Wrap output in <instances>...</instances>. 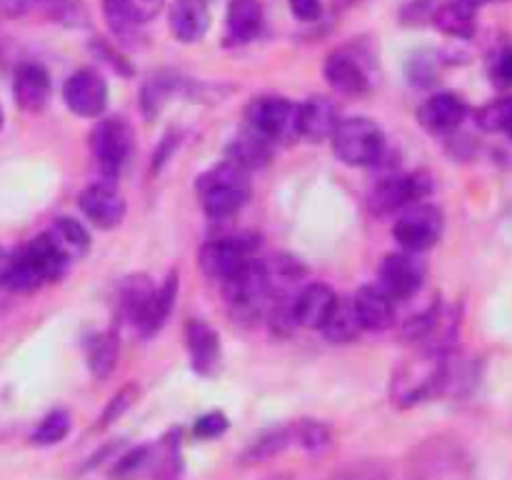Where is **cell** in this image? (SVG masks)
Instances as JSON below:
<instances>
[{"mask_svg":"<svg viewBox=\"0 0 512 480\" xmlns=\"http://www.w3.org/2000/svg\"><path fill=\"white\" fill-rule=\"evenodd\" d=\"M210 28L205 0H175L170 5V30L180 43H198Z\"/></svg>","mask_w":512,"mask_h":480,"instance_id":"cell-19","label":"cell"},{"mask_svg":"<svg viewBox=\"0 0 512 480\" xmlns=\"http://www.w3.org/2000/svg\"><path fill=\"white\" fill-rule=\"evenodd\" d=\"M118 363V338L113 333H98L88 345V365L95 378H108Z\"/></svg>","mask_w":512,"mask_h":480,"instance_id":"cell-29","label":"cell"},{"mask_svg":"<svg viewBox=\"0 0 512 480\" xmlns=\"http://www.w3.org/2000/svg\"><path fill=\"white\" fill-rule=\"evenodd\" d=\"M103 13H105V20H108V25L115 30V33H125V30L133 25L128 15H125L120 0H103Z\"/></svg>","mask_w":512,"mask_h":480,"instance_id":"cell-41","label":"cell"},{"mask_svg":"<svg viewBox=\"0 0 512 480\" xmlns=\"http://www.w3.org/2000/svg\"><path fill=\"white\" fill-rule=\"evenodd\" d=\"M395 240L410 253H420L435 245L443 235V213L435 205L413 203L400 210V218L395 220L393 228Z\"/></svg>","mask_w":512,"mask_h":480,"instance_id":"cell-6","label":"cell"},{"mask_svg":"<svg viewBox=\"0 0 512 480\" xmlns=\"http://www.w3.org/2000/svg\"><path fill=\"white\" fill-rule=\"evenodd\" d=\"M70 430V415L65 410H53V413L45 415L40 420V425L35 428L33 433V443L35 445H55L68 435Z\"/></svg>","mask_w":512,"mask_h":480,"instance_id":"cell-33","label":"cell"},{"mask_svg":"<svg viewBox=\"0 0 512 480\" xmlns=\"http://www.w3.org/2000/svg\"><path fill=\"white\" fill-rule=\"evenodd\" d=\"M90 145H93V155L100 173L113 178V175L120 173L125 160L130 158V150L135 145L133 128L123 118L100 120L95 125L93 135H90Z\"/></svg>","mask_w":512,"mask_h":480,"instance_id":"cell-7","label":"cell"},{"mask_svg":"<svg viewBox=\"0 0 512 480\" xmlns=\"http://www.w3.org/2000/svg\"><path fill=\"white\" fill-rule=\"evenodd\" d=\"M180 475V455H178V443H168L165 448V458L158 468V480H178Z\"/></svg>","mask_w":512,"mask_h":480,"instance_id":"cell-43","label":"cell"},{"mask_svg":"<svg viewBox=\"0 0 512 480\" xmlns=\"http://www.w3.org/2000/svg\"><path fill=\"white\" fill-rule=\"evenodd\" d=\"M138 395H140L138 385H135V383L123 385V388H120L118 393H115L113 398L108 400V405H105L103 415H100V428H108V425H113L115 420L123 418V415L128 413V410L135 405Z\"/></svg>","mask_w":512,"mask_h":480,"instance_id":"cell-35","label":"cell"},{"mask_svg":"<svg viewBox=\"0 0 512 480\" xmlns=\"http://www.w3.org/2000/svg\"><path fill=\"white\" fill-rule=\"evenodd\" d=\"M35 5V0H0V10H3L8 18H20V15L28 13Z\"/></svg>","mask_w":512,"mask_h":480,"instance_id":"cell-44","label":"cell"},{"mask_svg":"<svg viewBox=\"0 0 512 480\" xmlns=\"http://www.w3.org/2000/svg\"><path fill=\"white\" fill-rule=\"evenodd\" d=\"M490 80H493L498 88H510L512 85V45L498 50V55L490 63Z\"/></svg>","mask_w":512,"mask_h":480,"instance_id":"cell-38","label":"cell"},{"mask_svg":"<svg viewBox=\"0 0 512 480\" xmlns=\"http://www.w3.org/2000/svg\"><path fill=\"white\" fill-rule=\"evenodd\" d=\"M408 80L413 85H418V88H430L438 80V68H435L433 55H415L408 63Z\"/></svg>","mask_w":512,"mask_h":480,"instance_id":"cell-36","label":"cell"},{"mask_svg":"<svg viewBox=\"0 0 512 480\" xmlns=\"http://www.w3.org/2000/svg\"><path fill=\"white\" fill-rule=\"evenodd\" d=\"M253 253V238L210 240L200 250V268L208 278L225 280L233 275Z\"/></svg>","mask_w":512,"mask_h":480,"instance_id":"cell-11","label":"cell"},{"mask_svg":"<svg viewBox=\"0 0 512 480\" xmlns=\"http://www.w3.org/2000/svg\"><path fill=\"white\" fill-rule=\"evenodd\" d=\"M512 98H495L478 110V125L485 133H503L510 123Z\"/></svg>","mask_w":512,"mask_h":480,"instance_id":"cell-32","label":"cell"},{"mask_svg":"<svg viewBox=\"0 0 512 480\" xmlns=\"http://www.w3.org/2000/svg\"><path fill=\"white\" fill-rule=\"evenodd\" d=\"M65 265H68L65 255L55 248L50 235L43 233L33 243L25 245V250L18 258H13L8 285L13 290H18V293H30V290L40 288L48 280L60 278Z\"/></svg>","mask_w":512,"mask_h":480,"instance_id":"cell-3","label":"cell"},{"mask_svg":"<svg viewBox=\"0 0 512 480\" xmlns=\"http://www.w3.org/2000/svg\"><path fill=\"white\" fill-rule=\"evenodd\" d=\"M3 123H5V115H3V108H0V128H3Z\"/></svg>","mask_w":512,"mask_h":480,"instance_id":"cell-49","label":"cell"},{"mask_svg":"<svg viewBox=\"0 0 512 480\" xmlns=\"http://www.w3.org/2000/svg\"><path fill=\"white\" fill-rule=\"evenodd\" d=\"M295 438V430L293 428H273V430H265L260 438H255L250 443V448L245 450L243 460L245 463H265V460H273L275 455L283 453Z\"/></svg>","mask_w":512,"mask_h":480,"instance_id":"cell-28","label":"cell"},{"mask_svg":"<svg viewBox=\"0 0 512 480\" xmlns=\"http://www.w3.org/2000/svg\"><path fill=\"white\" fill-rule=\"evenodd\" d=\"M120 5H123L130 23L138 25V23H148V20H153L155 15L163 10L165 0H120Z\"/></svg>","mask_w":512,"mask_h":480,"instance_id":"cell-37","label":"cell"},{"mask_svg":"<svg viewBox=\"0 0 512 480\" xmlns=\"http://www.w3.org/2000/svg\"><path fill=\"white\" fill-rule=\"evenodd\" d=\"M323 335L335 345L350 343L360 335L363 330V323L358 318V310H355L353 298H338L335 300L333 310H330L328 320L323 323Z\"/></svg>","mask_w":512,"mask_h":480,"instance_id":"cell-24","label":"cell"},{"mask_svg":"<svg viewBox=\"0 0 512 480\" xmlns=\"http://www.w3.org/2000/svg\"><path fill=\"white\" fill-rule=\"evenodd\" d=\"M248 125L268 140L293 135L298 133V105L280 95H263L250 103Z\"/></svg>","mask_w":512,"mask_h":480,"instance_id":"cell-8","label":"cell"},{"mask_svg":"<svg viewBox=\"0 0 512 480\" xmlns=\"http://www.w3.org/2000/svg\"><path fill=\"white\" fill-rule=\"evenodd\" d=\"M228 155L230 160L243 165L245 170L263 168L270 160V140L263 138L260 133H255V130H245V133H240L238 138L230 143Z\"/></svg>","mask_w":512,"mask_h":480,"instance_id":"cell-26","label":"cell"},{"mask_svg":"<svg viewBox=\"0 0 512 480\" xmlns=\"http://www.w3.org/2000/svg\"><path fill=\"white\" fill-rule=\"evenodd\" d=\"M145 463H148V448H135L118 460L113 475H118V478H130V475L138 473Z\"/></svg>","mask_w":512,"mask_h":480,"instance_id":"cell-40","label":"cell"},{"mask_svg":"<svg viewBox=\"0 0 512 480\" xmlns=\"http://www.w3.org/2000/svg\"><path fill=\"white\" fill-rule=\"evenodd\" d=\"M290 10L303 23H315L323 15V0H288Z\"/></svg>","mask_w":512,"mask_h":480,"instance_id":"cell-42","label":"cell"},{"mask_svg":"<svg viewBox=\"0 0 512 480\" xmlns=\"http://www.w3.org/2000/svg\"><path fill=\"white\" fill-rule=\"evenodd\" d=\"M470 5H475V8H478V5H483V3H490V0H468Z\"/></svg>","mask_w":512,"mask_h":480,"instance_id":"cell-47","label":"cell"},{"mask_svg":"<svg viewBox=\"0 0 512 480\" xmlns=\"http://www.w3.org/2000/svg\"><path fill=\"white\" fill-rule=\"evenodd\" d=\"M80 210L95 228L110 230L123 220L125 200L120 198L118 190L108 188V185H90L80 193Z\"/></svg>","mask_w":512,"mask_h":480,"instance_id":"cell-13","label":"cell"},{"mask_svg":"<svg viewBox=\"0 0 512 480\" xmlns=\"http://www.w3.org/2000/svg\"><path fill=\"white\" fill-rule=\"evenodd\" d=\"M430 20L440 33L458 40L473 38L475 28H478V13L468 0H445V3L435 5Z\"/></svg>","mask_w":512,"mask_h":480,"instance_id":"cell-21","label":"cell"},{"mask_svg":"<svg viewBox=\"0 0 512 480\" xmlns=\"http://www.w3.org/2000/svg\"><path fill=\"white\" fill-rule=\"evenodd\" d=\"M295 438L300 440V445H303L308 453H323V450H328L330 440H333V435H330V428L325 423H318V420H303V423L295 428Z\"/></svg>","mask_w":512,"mask_h":480,"instance_id":"cell-34","label":"cell"},{"mask_svg":"<svg viewBox=\"0 0 512 480\" xmlns=\"http://www.w3.org/2000/svg\"><path fill=\"white\" fill-rule=\"evenodd\" d=\"M10 265H13V258L0 248V288L8 285V275H10Z\"/></svg>","mask_w":512,"mask_h":480,"instance_id":"cell-45","label":"cell"},{"mask_svg":"<svg viewBox=\"0 0 512 480\" xmlns=\"http://www.w3.org/2000/svg\"><path fill=\"white\" fill-rule=\"evenodd\" d=\"M185 343H188L193 368L203 375L215 373L220 363V335L205 320H188Z\"/></svg>","mask_w":512,"mask_h":480,"instance_id":"cell-18","label":"cell"},{"mask_svg":"<svg viewBox=\"0 0 512 480\" xmlns=\"http://www.w3.org/2000/svg\"><path fill=\"white\" fill-rule=\"evenodd\" d=\"M430 190H433V180L425 173L398 175V178L385 180V183H380L373 190V195H370V208L380 215L395 213V210H403L408 205L420 203Z\"/></svg>","mask_w":512,"mask_h":480,"instance_id":"cell-9","label":"cell"},{"mask_svg":"<svg viewBox=\"0 0 512 480\" xmlns=\"http://www.w3.org/2000/svg\"><path fill=\"white\" fill-rule=\"evenodd\" d=\"M445 383V360L443 355L428 353L420 360L405 363L393 375V400L400 408H410L433 395L443 393Z\"/></svg>","mask_w":512,"mask_h":480,"instance_id":"cell-4","label":"cell"},{"mask_svg":"<svg viewBox=\"0 0 512 480\" xmlns=\"http://www.w3.org/2000/svg\"><path fill=\"white\" fill-rule=\"evenodd\" d=\"M385 135L370 118L340 120L333 133V150L348 165H373L383 155Z\"/></svg>","mask_w":512,"mask_h":480,"instance_id":"cell-5","label":"cell"},{"mask_svg":"<svg viewBox=\"0 0 512 480\" xmlns=\"http://www.w3.org/2000/svg\"><path fill=\"white\" fill-rule=\"evenodd\" d=\"M193 430L198 438H218V435H223L225 430H228V418H225L220 410H215V413H205L195 420Z\"/></svg>","mask_w":512,"mask_h":480,"instance_id":"cell-39","label":"cell"},{"mask_svg":"<svg viewBox=\"0 0 512 480\" xmlns=\"http://www.w3.org/2000/svg\"><path fill=\"white\" fill-rule=\"evenodd\" d=\"M63 100L80 118H98L108 105V85L95 70H78L65 80Z\"/></svg>","mask_w":512,"mask_h":480,"instance_id":"cell-10","label":"cell"},{"mask_svg":"<svg viewBox=\"0 0 512 480\" xmlns=\"http://www.w3.org/2000/svg\"><path fill=\"white\" fill-rule=\"evenodd\" d=\"M505 133H508L512 138V115H510V123H508V128H505Z\"/></svg>","mask_w":512,"mask_h":480,"instance_id":"cell-48","label":"cell"},{"mask_svg":"<svg viewBox=\"0 0 512 480\" xmlns=\"http://www.w3.org/2000/svg\"><path fill=\"white\" fill-rule=\"evenodd\" d=\"M363 330H385L393 325L395 300L380 285H363L353 298Z\"/></svg>","mask_w":512,"mask_h":480,"instance_id":"cell-20","label":"cell"},{"mask_svg":"<svg viewBox=\"0 0 512 480\" xmlns=\"http://www.w3.org/2000/svg\"><path fill=\"white\" fill-rule=\"evenodd\" d=\"M43 8L55 23L65 28H85L88 25V10L83 0H43Z\"/></svg>","mask_w":512,"mask_h":480,"instance_id":"cell-31","label":"cell"},{"mask_svg":"<svg viewBox=\"0 0 512 480\" xmlns=\"http://www.w3.org/2000/svg\"><path fill=\"white\" fill-rule=\"evenodd\" d=\"M15 103L25 113H40L50 100V75L43 65L23 63L13 78Z\"/></svg>","mask_w":512,"mask_h":480,"instance_id":"cell-14","label":"cell"},{"mask_svg":"<svg viewBox=\"0 0 512 480\" xmlns=\"http://www.w3.org/2000/svg\"><path fill=\"white\" fill-rule=\"evenodd\" d=\"M468 115V105L460 95L455 93H435L433 98L425 100L420 108V123L430 130V133H450L458 128Z\"/></svg>","mask_w":512,"mask_h":480,"instance_id":"cell-17","label":"cell"},{"mask_svg":"<svg viewBox=\"0 0 512 480\" xmlns=\"http://www.w3.org/2000/svg\"><path fill=\"white\" fill-rule=\"evenodd\" d=\"M338 295L333 293V288L325 283H313L305 285L298 295H295L293 313L295 323L303 325V328H323V323L328 320L330 310H333Z\"/></svg>","mask_w":512,"mask_h":480,"instance_id":"cell-16","label":"cell"},{"mask_svg":"<svg viewBox=\"0 0 512 480\" xmlns=\"http://www.w3.org/2000/svg\"><path fill=\"white\" fill-rule=\"evenodd\" d=\"M223 293L238 320L253 323V320L263 318L273 300L270 268L260 260L248 258L233 275L223 280Z\"/></svg>","mask_w":512,"mask_h":480,"instance_id":"cell-1","label":"cell"},{"mask_svg":"<svg viewBox=\"0 0 512 480\" xmlns=\"http://www.w3.org/2000/svg\"><path fill=\"white\" fill-rule=\"evenodd\" d=\"M325 80L343 95H363L368 93L370 78L363 65L348 53H333L325 60Z\"/></svg>","mask_w":512,"mask_h":480,"instance_id":"cell-22","label":"cell"},{"mask_svg":"<svg viewBox=\"0 0 512 480\" xmlns=\"http://www.w3.org/2000/svg\"><path fill=\"white\" fill-rule=\"evenodd\" d=\"M175 295H178V273L173 270V273L168 275V280H165L160 288H155L153 298H150V303L145 305L143 315H140V320L135 323L140 333L143 335L158 333L160 325L165 323V318H168L170 310H173Z\"/></svg>","mask_w":512,"mask_h":480,"instance_id":"cell-25","label":"cell"},{"mask_svg":"<svg viewBox=\"0 0 512 480\" xmlns=\"http://www.w3.org/2000/svg\"><path fill=\"white\" fill-rule=\"evenodd\" d=\"M265 480H290L288 475H270V478H265Z\"/></svg>","mask_w":512,"mask_h":480,"instance_id":"cell-46","label":"cell"},{"mask_svg":"<svg viewBox=\"0 0 512 480\" xmlns=\"http://www.w3.org/2000/svg\"><path fill=\"white\" fill-rule=\"evenodd\" d=\"M393 478V465L385 458H363L345 463L335 470L330 480H390Z\"/></svg>","mask_w":512,"mask_h":480,"instance_id":"cell-30","label":"cell"},{"mask_svg":"<svg viewBox=\"0 0 512 480\" xmlns=\"http://www.w3.org/2000/svg\"><path fill=\"white\" fill-rule=\"evenodd\" d=\"M198 193L208 218L223 220L238 213L250 195V175L235 160L215 165L198 178Z\"/></svg>","mask_w":512,"mask_h":480,"instance_id":"cell-2","label":"cell"},{"mask_svg":"<svg viewBox=\"0 0 512 480\" xmlns=\"http://www.w3.org/2000/svg\"><path fill=\"white\" fill-rule=\"evenodd\" d=\"M225 23H228V33L238 43H248L263 28V3L260 0H230Z\"/></svg>","mask_w":512,"mask_h":480,"instance_id":"cell-23","label":"cell"},{"mask_svg":"<svg viewBox=\"0 0 512 480\" xmlns=\"http://www.w3.org/2000/svg\"><path fill=\"white\" fill-rule=\"evenodd\" d=\"M48 235H50V240H53L55 248L65 255V260H68V263L73 258H80V255H83L90 245L88 230H85L83 225L73 218L55 220Z\"/></svg>","mask_w":512,"mask_h":480,"instance_id":"cell-27","label":"cell"},{"mask_svg":"<svg viewBox=\"0 0 512 480\" xmlns=\"http://www.w3.org/2000/svg\"><path fill=\"white\" fill-rule=\"evenodd\" d=\"M338 123V108L325 95H315V98L298 105V133L308 140L320 143L325 138H333Z\"/></svg>","mask_w":512,"mask_h":480,"instance_id":"cell-15","label":"cell"},{"mask_svg":"<svg viewBox=\"0 0 512 480\" xmlns=\"http://www.w3.org/2000/svg\"><path fill=\"white\" fill-rule=\"evenodd\" d=\"M423 285V268L408 253H393L380 265V288L393 300H408Z\"/></svg>","mask_w":512,"mask_h":480,"instance_id":"cell-12","label":"cell"}]
</instances>
